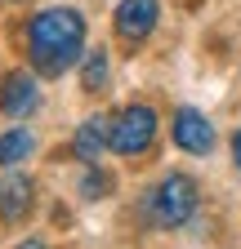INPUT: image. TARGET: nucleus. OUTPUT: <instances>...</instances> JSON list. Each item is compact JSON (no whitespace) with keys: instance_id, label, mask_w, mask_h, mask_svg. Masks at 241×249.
Here are the masks:
<instances>
[{"instance_id":"nucleus-10","label":"nucleus","mask_w":241,"mask_h":249,"mask_svg":"<svg viewBox=\"0 0 241 249\" xmlns=\"http://www.w3.org/2000/svg\"><path fill=\"white\" fill-rule=\"evenodd\" d=\"M32 151H36V134H32V129H9V134H0V165H18V160H27Z\"/></svg>"},{"instance_id":"nucleus-1","label":"nucleus","mask_w":241,"mask_h":249,"mask_svg":"<svg viewBox=\"0 0 241 249\" xmlns=\"http://www.w3.org/2000/svg\"><path fill=\"white\" fill-rule=\"evenodd\" d=\"M85 45V18L76 9H45L27 22V53L40 76H63L80 58Z\"/></svg>"},{"instance_id":"nucleus-5","label":"nucleus","mask_w":241,"mask_h":249,"mask_svg":"<svg viewBox=\"0 0 241 249\" xmlns=\"http://www.w3.org/2000/svg\"><path fill=\"white\" fill-rule=\"evenodd\" d=\"M157 18H161V0H120L116 5V36L143 40V36H152Z\"/></svg>"},{"instance_id":"nucleus-4","label":"nucleus","mask_w":241,"mask_h":249,"mask_svg":"<svg viewBox=\"0 0 241 249\" xmlns=\"http://www.w3.org/2000/svg\"><path fill=\"white\" fill-rule=\"evenodd\" d=\"M174 142L183 147V151H192V156H205V151H215V124H210L197 107H179L174 111Z\"/></svg>"},{"instance_id":"nucleus-11","label":"nucleus","mask_w":241,"mask_h":249,"mask_svg":"<svg viewBox=\"0 0 241 249\" xmlns=\"http://www.w3.org/2000/svg\"><path fill=\"white\" fill-rule=\"evenodd\" d=\"M103 192H107V178H103V174H89V178H85V196H89V200H99Z\"/></svg>"},{"instance_id":"nucleus-13","label":"nucleus","mask_w":241,"mask_h":249,"mask_svg":"<svg viewBox=\"0 0 241 249\" xmlns=\"http://www.w3.org/2000/svg\"><path fill=\"white\" fill-rule=\"evenodd\" d=\"M18 249H49V245H45V240H22Z\"/></svg>"},{"instance_id":"nucleus-9","label":"nucleus","mask_w":241,"mask_h":249,"mask_svg":"<svg viewBox=\"0 0 241 249\" xmlns=\"http://www.w3.org/2000/svg\"><path fill=\"white\" fill-rule=\"evenodd\" d=\"M107 71H112L107 49H89L85 53V67H80V89L85 93H103L107 89Z\"/></svg>"},{"instance_id":"nucleus-8","label":"nucleus","mask_w":241,"mask_h":249,"mask_svg":"<svg viewBox=\"0 0 241 249\" xmlns=\"http://www.w3.org/2000/svg\"><path fill=\"white\" fill-rule=\"evenodd\" d=\"M107 138H112V120L107 116H89L76 129V138H72V151L80 156V160H99V151L107 147Z\"/></svg>"},{"instance_id":"nucleus-6","label":"nucleus","mask_w":241,"mask_h":249,"mask_svg":"<svg viewBox=\"0 0 241 249\" xmlns=\"http://www.w3.org/2000/svg\"><path fill=\"white\" fill-rule=\"evenodd\" d=\"M32 205H36L32 178H22V174L0 178V218H5V223H22V218L32 213Z\"/></svg>"},{"instance_id":"nucleus-7","label":"nucleus","mask_w":241,"mask_h":249,"mask_svg":"<svg viewBox=\"0 0 241 249\" xmlns=\"http://www.w3.org/2000/svg\"><path fill=\"white\" fill-rule=\"evenodd\" d=\"M36 103H40V89H36V80L27 71L5 76V85H0V111L5 116H32Z\"/></svg>"},{"instance_id":"nucleus-3","label":"nucleus","mask_w":241,"mask_h":249,"mask_svg":"<svg viewBox=\"0 0 241 249\" xmlns=\"http://www.w3.org/2000/svg\"><path fill=\"white\" fill-rule=\"evenodd\" d=\"M152 138H157V111L143 107V103H134V107H125V111L112 120L107 147L120 151V156H139V151L152 147Z\"/></svg>"},{"instance_id":"nucleus-2","label":"nucleus","mask_w":241,"mask_h":249,"mask_svg":"<svg viewBox=\"0 0 241 249\" xmlns=\"http://www.w3.org/2000/svg\"><path fill=\"white\" fill-rule=\"evenodd\" d=\"M192 213H197V182L188 174H165L147 192V218L161 227H183Z\"/></svg>"},{"instance_id":"nucleus-12","label":"nucleus","mask_w":241,"mask_h":249,"mask_svg":"<svg viewBox=\"0 0 241 249\" xmlns=\"http://www.w3.org/2000/svg\"><path fill=\"white\" fill-rule=\"evenodd\" d=\"M232 160H237V169H241V129H237V138H232Z\"/></svg>"}]
</instances>
